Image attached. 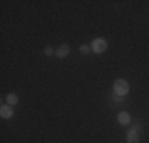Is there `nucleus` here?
Returning a JSON list of instances; mask_svg holds the SVG:
<instances>
[{
  "label": "nucleus",
  "mask_w": 149,
  "mask_h": 143,
  "mask_svg": "<svg viewBox=\"0 0 149 143\" xmlns=\"http://www.w3.org/2000/svg\"><path fill=\"white\" fill-rule=\"evenodd\" d=\"M45 54L46 56H52V54H54V49H52L51 46H46V48H45Z\"/></svg>",
  "instance_id": "nucleus-9"
},
{
  "label": "nucleus",
  "mask_w": 149,
  "mask_h": 143,
  "mask_svg": "<svg viewBox=\"0 0 149 143\" xmlns=\"http://www.w3.org/2000/svg\"><path fill=\"white\" fill-rule=\"evenodd\" d=\"M0 114H2V118H5V119H8V118H11V116H13V110H11V107H8V105H3L2 108H0Z\"/></svg>",
  "instance_id": "nucleus-4"
},
{
  "label": "nucleus",
  "mask_w": 149,
  "mask_h": 143,
  "mask_svg": "<svg viewBox=\"0 0 149 143\" xmlns=\"http://www.w3.org/2000/svg\"><path fill=\"white\" fill-rule=\"evenodd\" d=\"M19 97H17L16 94H8L6 95V102H8V105H16Z\"/></svg>",
  "instance_id": "nucleus-7"
},
{
  "label": "nucleus",
  "mask_w": 149,
  "mask_h": 143,
  "mask_svg": "<svg viewBox=\"0 0 149 143\" xmlns=\"http://www.w3.org/2000/svg\"><path fill=\"white\" fill-rule=\"evenodd\" d=\"M127 143H138V134L136 130H130L129 134H127Z\"/></svg>",
  "instance_id": "nucleus-6"
},
{
  "label": "nucleus",
  "mask_w": 149,
  "mask_h": 143,
  "mask_svg": "<svg viewBox=\"0 0 149 143\" xmlns=\"http://www.w3.org/2000/svg\"><path fill=\"white\" fill-rule=\"evenodd\" d=\"M118 121L120 124H129L130 123V114L127 113V111H120L118 114Z\"/></svg>",
  "instance_id": "nucleus-5"
},
{
  "label": "nucleus",
  "mask_w": 149,
  "mask_h": 143,
  "mask_svg": "<svg viewBox=\"0 0 149 143\" xmlns=\"http://www.w3.org/2000/svg\"><path fill=\"white\" fill-rule=\"evenodd\" d=\"M113 89H114V94L118 95H125L127 92H129V83H127L125 80H116L114 81V86H113Z\"/></svg>",
  "instance_id": "nucleus-1"
},
{
  "label": "nucleus",
  "mask_w": 149,
  "mask_h": 143,
  "mask_svg": "<svg viewBox=\"0 0 149 143\" xmlns=\"http://www.w3.org/2000/svg\"><path fill=\"white\" fill-rule=\"evenodd\" d=\"M89 51H91V48L87 45H81L79 46V53H81V54H87Z\"/></svg>",
  "instance_id": "nucleus-8"
},
{
  "label": "nucleus",
  "mask_w": 149,
  "mask_h": 143,
  "mask_svg": "<svg viewBox=\"0 0 149 143\" xmlns=\"http://www.w3.org/2000/svg\"><path fill=\"white\" fill-rule=\"evenodd\" d=\"M120 100H122V95H118V94H116V95H114V102H120Z\"/></svg>",
  "instance_id": "nucleus-10"
},
{
  "label": "nucleus",
  "mask_w": 149,
  "mask_h": 143,
  "mask_svg": "<svg viewBox=\"0 0 149 143\" xmlns=\"http://www.w3.org/2000/svg\"><path fill=\"white\" fill-rule=\"evenodd\" d=\"M108 49V43H106L103 38H97V40L92 41V51L95 53H105Z\"/></svg>",
  "instance_id": "nucleus-2"
},
{
  "label": "nucleus",
  "mask_w": 149,
  "mask_h": 143,
  "mask_svg": "<svg viewBox=\"0 0 149 143\" xmlns=\"http://www.w3.org/2000/svg\"><path fill=\"white\" fill-rule=\"evenodd\" d=\"M70 54V46L68 45H60L59 49L56 51V56L59 57V59H63V57H67Z\"/></svg>",
  "instance_id": "nucleus-3"
}]
</instances>
